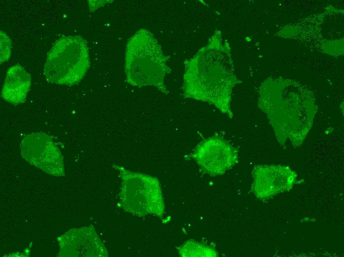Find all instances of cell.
Here are the masks:
<instances>
[{
  "label": "cell",
  "instance_id": "1",
  "mask_svg": "<svg viewBox=\"0 0 344 257\" xmlns=\"http://www.w3.org/2000/svg\"><path fill=\"white\" fill-rule=\"evenodd\" d=\"M167 58L153 35L148 30H138L128 40L125 51L126 82L138 87L152 86L162 92L168 91L164 78L171 69Z\"/></svg>",
  "mask_w": 344,
  "mask_h": 257
},
{
  "label": "cell",
  "instance_id": "2",
  "mask_svg": "<svg viewBox=\"0 0 344 257\" xmlns=\"http://www.w3.org/2000/svg\"><path fill=\"white\" fill-rule=\"evenodd\" d=\"M89 65L86 41L81 36H63L48 51L43 73L48 83L72 86L82 80Z\"/></svg>",
  "mask_w": 344,
  "mask_h": 257
},
{
  "label": "cell",
  "instance_id": "3",
  "mask_svg": "<svg viewBox=\"0 0 344 257\" xmlns=\"http://www.w3.org/2000/svg\"><path fill=\"white\" fill-rule=\"evenodd\" d=\"M113 167L120 171L122 179L119 194L121 207L135 215L151 214L162 218L165 206L158 178L121 166L114 165Z\"/></svg>",
  "mask_w": 344,
  "mask_h": 257
},
{
  "label": "cell",
  "instance_id": "4",
  "mask_svg": "<svg viewBox=\"0 0 344 257\" xmlns=\"http://www.w3.org/2000/svg\"><path fill=\"white\" fill-rule=\"evenodd\" d=\"M182 90L184 96L214 104L230 118L231 89L237 80L221 69L197 68L186 65Z\"/></svg>",
  "mask_w": 344,
  "mask_h": 257
},
{
  "label": "cell",
  "instance_id": "5",
  "mask_svg": "<svg viewBox=\"0 0 344 257\" xmlns=\"http://www.w3.org/2000/svg\"><path fill=\"white\" fill-rule=\"evenodd\" d=\"M189 157L204 172L212 176L223 174L237 162L238 151L226 140L214 136L204 139Z\"/></svg>",
  "mask_w": 344,
  "mask_h": 257
},
{
  "label": "cell",
  "instance_id": "6",
  "mask_svg": "<svg viewBox=\"0 0 344 257\" xmlns=\"http://www.w3.org/2000/svg\"><path fill=\"white\" fill-rule=\"evenodd\" d=\"M20 147L22 156L31 164L51 174H63L61 155L50 135L43 132L28 134Z\"/></svg>",
  "mask_w": 344,
  "mask_h": 257
},
{
  "label": "cell",
  "instance_id": "7",
  "mask_svg": "<svg viewBox=\"0 0 344 257\" xmlns=\"http://www.w3.org/2000/svg\"><path fill=\"white\" fill-rule=\"evenodd\" d=\"M252 174L251 190L261 200L290 190L297 182L298 176L289 166L282 165H257Z\"/></svg>",
  "mask_w": 344,
  "mask_h": 257
},
{
  "label": "cell",
  "instance_id": "8",
  "mask_svg": "<svg viewBox=\"0 0 344 257\" xmlns=\"http://www.w3.org/2000/svg\"><path fill=\"white\" fill-rule=\"evenodd\" d=\"M31 85V75L20 64H16L9 68L6 72L1 97L14 105L23 103Z\"/></svg>",
  "mask_w": 344,
  "mask_h": 257
},
{
  "label": "cell",
  "instance_id": "9",
  "mask_svg": "<svg viewBox=\"0 0 344 257\" xmlns=\"http://www.w3.org/2000/svg\"><path fill=\"white\" fill-rule=\"evenodd\" d=\"M181 257H217L214 248L193 240H188L178 248Z\"/></svg>",
  "mask_w": 344,
  "mask_h": 257
},
{
  "label": "cell",
  "instance_id": "10",
  "mask_svg": "<svg viewBox=\"0 0 344 257\" xmlns=\"http://www.w3.org/2000/svg\"><path fill=\"white\" fill-rule=\"evenodd\" d=\"M11 53V40L5 33L0 31V64L10 58Z\"/></svg>",
  "mask_w": 344,
  "mask_h": 257
},
{
  "label": "cell",
  "instance_id": "11",
  "mask_svg": "<svg viewBox=\"0 0 344 257\" xmlns=\"http://www.w3.org/2000/svg\"><path fill=\"white\" fill-rule=\"evenodd\" d=\"M108 1V0H99V2H98L99 1L95 0L96 2H94V0H91V1L95 4L93 5H89V9L90 10H93L94 7H95V9H96L98 7L103 5L105 3H106V1Z\"/></svg>",
  "mask_w": 344,
  "mask_h": 257
}]
</instances>
